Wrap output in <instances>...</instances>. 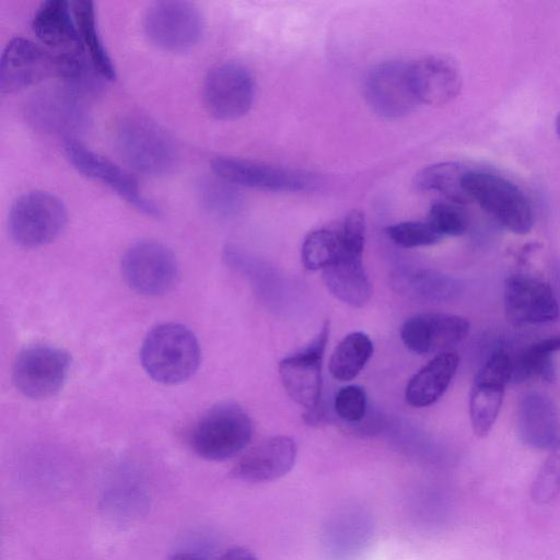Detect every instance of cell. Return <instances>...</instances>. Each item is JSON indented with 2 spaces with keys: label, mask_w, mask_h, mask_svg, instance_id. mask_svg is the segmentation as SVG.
Returning a JSON list of instances; mask_svg holds the SVG:
<instances>
[{
  "label": "cell",
  "mask_w": 560,
  "mask_h": 560,
  "mask_svg": "<svg viewBox=\"0 0 560 560\" xmlns=\"http://www.w3.org/2000/svg\"><path fill=\"white\" fill-rule=\"evenodd\" d=\"M200 358L197 337L179 323H163L152 328L140 351L147 374L164 385H176L190 378L200 364Z\"/></svg>",
  "instance_id": "obj_1"
},
{
  "label": "cell",
  "mask_w": 560,
  "mask_h": 560,
  "mask_svg": "<svg viewBox=\"0 0 560 560\" xmlns=\"http://www.w3.org/2000/svg\"><path fill=\"white\" fill-rule=\"evenodd\" d=\"M57 55L27 38L14 37L0 58V91L12 93L49 78L68 80L82 57Z\"/></svg>",
  "instance_id": "obj_2"
},
{
  "label": "cell",
  "mask_w": 560,
  "mask_h": 560,
  "mask_svg": "<svg viewBox=\"0 0 560 560\" xmlns=\"http://www.w3.org/2000/svg\"><path fill=\"white\" fill-rule=\"evenodd\" d=\"M121 159L135 171L152 176L171 173L179 154L174 139L154 121L144 117L124 118L114 132Z\"/></svg>",
  "instance_id": "obj_3"
},
{
  "label": "cell",
  "mask_w": 560,
  "mask_h": 560,
  "mask_svg": "<svg viewBox=\"0 0 560 560\" xmlns=\"http://www.w3.org/2000/svg\"><path fill=\"white\" fill-rule=\"evenodd\" d=\"M464 188L497 223L515 234H526L534 225L530 199L512 180L498 173L469 168Z\"/></svg>",
  "instance_id": "obj_4"
},
{
  "label": "cell",
  "mask_w": 560,
  "mask_h": 560,
  "mask_svg": "<svg viewBox=\"0 0 560 560\" xmlns=\"http://www.w3.org/2000/svg\"><path fill=\"white\" fill-rule=\"evenodd\" d=\"M253 432L254 424L246 410L235 401H222L196 422L189 444L199 457L221 462L241 453Z\"/></svg>",
  "instance_id": "obj_5"
},
{
  "label": "cell",
  "mask_w": 560,
  "mask_h": 560,
  "mask_svg": "<svg viewBox=\"0 0 560 560\" xmlns=\"http://www.w3.org/2000/svg\"><path fill=\"white\" fill-rule=\"evenodd\" d=\"M67 222V209L54 194L32 190L18 197L9 211L8 228L13 242L36 248L55 240Z\"/></svg>",
  "instance_id": "obj_6"
},
{
  "label": "cell",
  "mask_w": 560,
  "mask_h": 560,
  "mask_svg": "<svg viewBox=\"0 0 560 560\" xmlns=\"http://www.w3.org/2000/svg\"><path fill=\"white\" fill-rule=\"evenodd\" d=\"M142 25L147 38L154 46L165 51L180 52L199 42L203 19L190 2L162 0L147 9Z\"/></svg>",
  "instance_id": "obj_7"
},
{
  "label": "cell",
  "mask_w": 560,
  "mask_h": 560,
  "mask_svg": "<svg viewBox=\"0 0 560 560\" xmlns=\"http://www.w3.org/2000/svg\"><path fill=\"white\" fill-rule=\"evenodd\" d=\"M70 366L71 358L66 350L49 345L31 346L18 354L12 382L28 398H49L63 387Z\"/></svg>",
  "instance_id": "obj_8"
},
{
  "label": "cell",
  "mask_w": 560,
  "mask_h": 560,
  "mask_svg": "<svg viewBox=\"0 0 560 560\" xmlns=\"http://www.w3.org/2000/svg\"><path fill=\"white\" fill-rule=\"evenodd\" d=\"M121 272L135 292L158 296L173 288L178 266L168 247L155 241L142 240L131 244L124 253Z\"/></svg>",
  "instance_id": "obj_9"
},
{
  "label": "cell",
  "mask_w": 560,
  "mask_h": 560,
  "mask_svg": "<svg viewBox=\"0 0 560 560\" xmlns=\"http://www.w3.org/2000/svg\"><path fill=\"white\" fill-rule=\"evenodd\" d=\"M62 149L78 172L106 185L138 211L155 218L161 215L160 207L142 195L137 179L127 170L94 152L77 138L63 139Z\"/></svg>",
  "instance_id": "obj_10"
},
{
  "label": "cell",
  "mask_w": 560,
  "mask_h": 560,
  "mask_svg": "<svg viewBox=\"0 0 560 560\" xmlns=\"http://www.w3.org/2000/svg\"><path fill=\"white\" fill-rule=\"evenodd\" d=\"M202 97L207 110L221 120L244 116L255 97L254 78L243 65L223 62L207 73L202 84Z\"/></svg>",
  "instance_id": "obj_11"
},
{
  "label": "cell",
  "mask_w": 560,
  "mask_h": 560,
  "mask_svg": "<svg viewBox=\"0 0 560 560\" xmlns=\"http://www.w3.org/2000/svg\"><path fill=\"white\" fill-rule=\"evenodd\" d=\"M371 109L384 118H399L419 104L410 78V62L387 60L373 67L364 81Z\"/></svg>",
  "instance_id": "obj_12"
},
{
  "label": "cell",
  "mask_w": 560,
  "mask_h": 560,
  "mask_svg": "<svg viewBox=\"0 0 560 560\" xmlns=\"http://www.w3.org/2000/svg\"><path fill=\"white\" fill-rule=\"evenodd\" d=\"M211 168L214 175L234 186L269 191H302L317 183L314 175L304 171L232 156L214 158Z\"/></svg>",
  "instance_id": "obj_13"
},
{
  "label": "cell",
  "mask_w": 560,
  "mask_h": 560,
  "mask_svg": "<svg viewBox=\"0 0 560 560\" xmlns=\"http://www.w3.org/2000/svg\"><path fill=\"white\" fill-rule=\"evenodd\" d=\"M512 359L505 351L492 353L478 371L469 398V416L478 438L487 436L500 411L506 384L512 380Z\"/></svg>",
  "instance_id": "obj_14"
},
{
  "label": "cell",
  "mask_w": 560,
  "mask_h": 560,
  "mask_svg": "<svg viewBox=\"0 0 560 560\" xmlns=\"http://www.w3.org/2000/svg\"><path fill=\"white\" fill-rule=\"evenodd\" d=\"M329 336L326 322L303 350L282 359L279 374L288 395L310 411L318 407L322 392V365Z\"/></svg>",
  "instance_id": "obj_15"
},
{
  "label": "cell",
  "mask_w": 560,
  "mask_h": 560,
  "mask_svg": "<svg viewBox=\"0 0 560 560\" xmlns=\"http://www.w3.org/2000/svg\"><path fill=\"white\" fill-rule=\"evenodd\" d=\"M503 300L506 316L514 324H542L559 316V303L552 288L530 275L508 277Z\"/></svg>",
  "instance_id": "obj_16"
},
{
  "label": "cell",
  "mask_w": 560,
  "mask_h": 560,
  "mask_svg": "<svg viewBox=\"0 0 560 560\" xmlns=\"http://www.w3.org/2000/svg\"><path fill=\"white\" fill-rule=\"evenodd\" d=\"M469 322L445 313H421L410 316L400 329L404 345L418 354L443 353L460 343L469 332Z\"/></svg>",
  "instance_id": "obj_17"
},
{
  "label": "cell",
  "mask_w": 560,
  "mask_h": 560,
  "mask_svg": "<svg viewBox=\"0 0 560 560\" xmlns=\"http://www.w3.org/2000/svg\"><path fill=\"white\" fill-rule=\"evenodd\" d=\"M83 97L66 85L44 90L27 106L31 122L40 130L74 138L86 119Z\"/></svg>",
  "instance_id": "obj_18"
},
{
  "label": "cell",
  "mask_w": 560,
  "mask_h": 560,
  "mask_svg": "<svg viewBox=\"0 0 560 560\" xmlns=\"http://www.w3.org/2000/svg\"><path fill=\"white\" fill-rule=\"evenodd\" d=\"M296 455L294 440L285 435L270 436L248 450L235 463L231 476L249 483L273 481L293 468Z\"/></svg>",
  "instance_id": "obj_19"
},
{
  "label": "cell",
  "mask_w": 560,
  "mask_h": 560,
  "mask_svg": "<svg viewBox=\"0 0 560 560\" xmlns=\"http://www.w3.org/2000/svg\"><path fill=\"white\" fill-rule=\"evenodd\" d=\"M32 28L40 43L57 55H84L70 2L46 0L37 8Z\"/></svg>",
  "instance_id": "obj_20"
},
{
  "label": "cell",
  "mask_w": 560,
  "mask_h": 560,
  "mask_svg": "<svg viewBox=\"0 0 560 560\" xmlns=\"http://www.w3.org/2000/svg\"><path fill=\"white\" fill-rule=\"evenodd\" d=\"M411 84L419 104L442 105L460 89L457 66L443 56H427L410 62Z\"/></svg>",
  "instance_id": "obj_21"
},
{
  "label": "cell",
  "mask_w": 560,
  "mask_h": 560,
  "mask_svg": "<svg viewBox=\"0 0 560 560\" xmlns=\"http://www.w3.org/2000/svg\"><path fill=\"white\" fill-rule=\"evenodd\" d=\"M516 431L521 441L535 450H551L559 438V417L553 401L546 395L525 394L517 405Z\"/></svg>",
  "instance_id": "obj_22"
},
{
  "label": "cell",
  "mask_w": 560,
  "mask_h": 560,
  "mask_svg": "<svg viewBox=\"0 0 560 560\" xmlns=\"http://www.w3.org/2000/svg\"><path fill=\"white\" fill-rule=\"evenodd\" d=\"M362 254L341 248L338 258L323 269V280L330 293L353 307L366 304L372 294Z\"/></svg>",
  "instance_id": "obj_23"
},
{
  "label": "cell",
  "mask_w": 560,
  "mask_h": 560,
  "mask_svg": "<svg viewBox=\"0 0 560 560\" xmlns=\"http://www.w3.org/2000/svg\"><path fill=\"white\" fill-rule=\"evenodd\" d=\"M390 285L398 294L415 301L443 302L459 294V283L452 277L425 268L404 267L390 275Z\"/></svg>",
  "instance_id": "obj_24"
},
{
  "label": "cell",
  "mask_w": 560,
  "mask_h": 560,
  "mask_svg": "<svg viewBox=\"0 0 560 560\" xmlns=\"http://www.w3.org/2000/svg\"><path fill=\"white\" fill-rule=\"evenodd\" d=\"M459 358L456 352H443L434 357L409 381L405 398L417 408L428 407L439 400L454 377Z\"/></svg>",
  "instance_id": "obj_25"
},
{
  "label": "cell",
  "mask_w": 560,
  "mask_h": 560,
  "mask_svg": "<svg viewBox=\"0 0 560 560\" xmlns=\"http://www.w3.org/2000/svg\"><path fill=\"white\" fill-rule=\"evenodd\" d=\"M470 167L458 162H443L427 166L415 175V186L424 191H436L445 200L464 206L470 199L464 188V178Z\"/></svg>",
  "instance_id": "obj_26"
},
{
  "label": "cell",
  "mask_w": 560,
  "mask_h": 560,
  "mask_svg": "<svg viewBox=\"0 0 560 560\" xmlns=\"http://www.w3.org/2000/svg\"><path fill=\"white\" fill-rule=\"evenodd\" d=\"M70 4L89 60L105 80H115L116 69L100 36L94 3L90 0H74Z\"/></svg>",
  "instance_id": "obj_27"
},
{
  "label": "cell",
  "mask_w": 560,
  "mask_h": 560,
  "mask_svg": "<svg viewBox=\"0 0 560 560\" xmlns=\"http://www.w3.org/2000/svg\"><path fill=\"white\" fill-rule=\"evenodd\" d=\"M373 353L370 337L357 331L347 335L335 348L329 360V372L338 381L354 378Z\"/></svg>",
  "instance_id": "obj_28"
},
{
  "label": "cell",
  "mask_w": 560,
  "mask_h": 560,
  "mask_svg": "<svg viewBox=\"0 0 560 560\" xmlns=\"http://www.w3.org/2000/svg\"><path fill=\"white\" fill-rule=\"evenodd\" d=\"M560 351V335L547 337L527 348L512 361V380L522 382L533 376L552 382L556 377L553 355Z\"/></svg>",
  "instance_id": "obj_29"
},
{
  "label": "cell",
  "mask_w": 560,
  "mask_h": 560,
  "mask_svg": "<svg viewBox=\"0 0 560 560\" xmlns=\"http://www.w3.org/2000/svg\"><path fill=\"white\" fill-rule=\"evenodd\" d=\"M340 252V232L319 229L311 232L305 237L301 249V258L306 269L323 270L338 258Z\"/></svg>",
  "instance_id": "obj_30"
},
{
  "label": "cell",
  "mask_w": 560,
  "mask_h": 560,
  "mask_svg": "<svg viewBox=\"0 0 560 560\" xmlns=\"http://www.w3.org/2000/svg\"><path fill=\"white\" fill-rule=\"evenodd\" d=\"M199 200L209 212L226 217L236 212L241 206V197L235 186L215 175L203 178L198 184Z\"/></svg>",
  "instance_id": "obj_31"
},
{
  "label": "cell",
  "mask_w": 560,
  "mask_h": 560,
  "mask_svg": "<svg viewBox=\"0 0 560 560\" xmlns=\"http://www.w3.org/2000/svg\"><path fill=\"white\" fill-rule=\"evenodd\" d=\"M427 221L442 237L462 235L469 224L463 206L447 200L434 202Z\"/></svg>",
  "instance_id": "obj_32"
},
{
  "label": "cell",
  "mask_w": 560,
  "mask_h": 560,
  "mask_svg": "<svg viewBox=\"0 0 560 560\" xmlns=\"http://www.w3.org/2000/svg\"><path fill=\"white\" fill-rule=\"evenodd\" d=\"M387 235L396 245L404 248L430 246L442 238L428 221H405L393 224L387 228Z\"/></svg>",
  "instance_id": "obj_33"
},
{
  "label": "cell",
  "mask_w": 560,
  "mask_h": 560,
  "mask_svg": "<svg viewBox=\"0 0 560 560\" xmlns=\"http://www.w3.org/2000/svg\"><path fill=\"white\" fill-rule=\"evenodd\" d=\"M560 492V439L542 464L532 487L533 500L545 504Z\"/></svg>",
  "instance_id": "obj_34"
},
{
  "label": "cell",
  "mask_w": 560,
  "mask_h": 560,
  "mask_svg": "<svg viewBox=\"0 0 560 560\" xmlns=\"http://www.w3.org/2000/svg\"><path fill=\"white\" fill-rule=\"evenodd\" d=\"M336 413L348 422L360 421L366 411V395L362 387L348 385L338 390L334 404Z\"/></svg>",
  "instance_id": "obj_35"
},
{
  "label": "cell",
  "mask_w": 560,
  "mask_h": 560,
  "mask_svg": "<svg viewBox=\"0 0 560 560\" xmlns=\"http://www.w3.org/2000/svg\"><path fill=\"white\" fill-rule=\"evenodd\" d=\"M341 248L363 253L365 240V219L361 211L352 210L341 226Z\"/></svg>",
  "instance_id": "obj_36"
},
{
  "label": "cell",
  "mask_w": 560,
  "mask_h": 560,
  "mask_svg": "<svg viewBox=\"0 0 560 560\" xmlns=\"http://www.w3.org/2000/svg\"><path fill=\"white\" fill-rule=\"evenodd\" d=\"M219 560H258L256 556L248 549L243 547H234L226 550Z\"/></svg>",
  "instance_id": "obj_37"
},
{
  "label": "cell",
  "mask_w": 560,
  "mask_h": 560,
  "mask_svg": "<svg viewBox=\"0 0 560 560\" xmlns=\"http://www.w3.org/2000/svg\"><path fill=\"white\" fill-rule=\"evenodd\" d=\"M168 560H206L203 557L191 552H179L172 556Z\"/></svg>",
  "instance_id": "obj_38"
},
{
  "label": "cell",
  "mask_w": 560,
  "mask_h": 560,
  "mask_svg": "<svg viewBox=\"0 0 560 560\" xmlns=\"http://www.w3.org/2000/svg\"><path fill=\"white\" fill-rule=\"evenodd\" d=\"M556 132L560 139V113L558 114L557 119H556Z\"/></svg>",
  "instance_id": "obj_39"
}]
</instances>
